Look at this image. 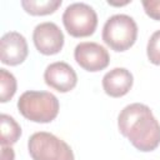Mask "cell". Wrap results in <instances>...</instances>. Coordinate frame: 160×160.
Segmentation results:
<instances>
[{
    "mask_svg": "<svg viewBox=\"0 0 160 160\" xmlns=\"http://www.w3.org/2000/svg\"><path fill=\"white\" fill-rule=\"evenodd\" d=\"M0 142L1 146H11L14 145L21 136V128L16 122V120L8 115L1 114L0 116Z\"/></svg>",
    "mask_w": 160,
    "mask_h": 160,
    "instance_id": "11",
    "label": "cell"
},
{
    "mask_svg": "<svg viewBox=\"0 0 160 160\" xmlns=\"http://www.w3.org/2000/svg\"><path fill=\"white\" fill-rule=\"evenodd\" d=\"M28 150L32 160H75L71 148L46 131L34 132L28 140Z\"/></svg>",
    "mask_w": 160,
    "mask_h": 160,
    "instance_id": "4",
    "label": "cell"
},
{
    "mask_svg": "<svg viewBox=\"0 0 160 160\" xmlns=\"http://www.w3.org/2000/svg\"><path fill=\"white\" fill-rule=\"evenodd\" d=\"M18 82L15 76L6 69H0V101L8 102L16 92Z\"/></svg>",
    "mask_w": 160,
    "mask_h": 160,
    "instance_id": "13",
    "label": "cell"
},
{
    "mask_svg": "<svg viewBox=\"0 0 160 160\" xmlns=\"http://www.w3.org/2000/svg\"><path fill=\"white\" fill-rule=\"evenodd\" d=\"M0 160H15V152L11 146H1Z\"/></svg>",
    "mask_w": 160,
    "mask_h": 160,
    "instance_id": "16",
    "label": "cell"
},
{
    "mask_svg": "<svg viewBox=\"0 0 160 160\" xmlns=\"http://www.w3.org/2000/svg\"><path fill=\"white\" fill-rule=\"evenodd\" d=\"M118 128L139 151L149 152L160 145V124L145 104L126 105L119 112Z\"/></svg>",
    "mask_w": 160,
    "mask_h": 160,
    "instance_id": "1",
    "label": "cell"
},
{
    "mask_svg": "<svg viewBox=\"0 0 160 160\" xmlns=\"http://www.w3.org/2000/svg\"><path fill=\"white\" fill-rule=\"evenodd\" d=\"M146 55L151 64L160 66V30L151 34L146 45Z\"/></svg>",
    "mask_w": 160,
    "mask_h": 160,
    "instance_id": "14",
    "label": "cell"
},
{
    "mask_svg": "<svg viewBox=\"0 0 160 160\" xmlns=\"http://www.w3.org/2000/svg\"><path fill=\"white\" fill-rule=\"evenodd\" d=\"M29 54L26 39L18 31H9L0 39V60L5 65L16 66L25 61Z\"/></svg>",
    "mask_w": 160,
    "mask_h": 160,
    "instance_id": "8",
    "label": "cell"
},
{
    "mask_svg": "<svg viewBox=\"0 0 160 160\" xmlns=\"http://www.w3.org/2000/svg\"><path fill=\"white\" fill-rule=\"evenodd\" d=\"M74 59L80 68L89 72L101 71L108 68L110 55L108 50L94 41H84L75 46Z\"/></svg>",
    "mask_w": 160,
    "mask_h": 160,
    "instance_id": "6",
    "label": "cell"
},
{
    "mask_svg": "<svg viewBox=\"0 0 160 160\" xmlns=\"http://www.w3.org/2000/svg\"><path fill=\"white\" fill-rule=\"evenodd\" d=\"M62 24L70 36L86 38L95 32L98 15L90 5L85 2H74L64 10Z\"/></svg>",
    "mask_w": 160,
    "mask_h": 160,
    "instance_id": "5",
    "label": "cell"
},
{
    "mask_svg": "<svg viewBox=\"0 0 160 160\" xmlns=\"http://www.w3.org/2000/svg\"><path fill=\"white\" fill-rule=\"evenodd\" d=\"M44 80L51 89L59 92H69L76 86L78 75L68 62L55 61L46 66L44 71Z\"/></svg>",
    "mask_w": 160,
    "mask_h": 160,
    "instance_id": "9",
    "label": "cell"
},
{
    "mask_svg": "<svg viewBox=\"0 0 160 160\" xmlns=\"http://www.w3.org/2000/svg\"><path fill=\"white\" fill-rule=\"evenodd\" d=\"M142 8L149 18L160 21V0H144Z\"/></svg>",
    "mask_w": 160,
    "mask_h": 160,
    "instance_id": "15",
    "label": "cell"
},
{
    "mask_svg": "<svg viewBox=\"0 0 160 160\" xmlns=\"http://www.w3.org/2000/svg\"><path fill=\"white\" fill-rule=\"evenodd\" d=\"M134 84L132 74L125 68H114L102 78V89L111 98H121L126 95Z\"/></svg>",
    "mask_w": 160,
    "mask_h": 160,
    "instance_id": "10",
    "label": "cell"
},
{
    "mask_svg": "<svg viewBox=\"0 0 160 160\" xmlns=\"http://www.w3.org/2000/svg\"><path fill=\"white\" fill-rule=\"evenodd\" d=\"M32 41L36 50L42 55L59 54L64 46V34L52 21L40 22L32 31Z\"/></svg>",
    "mask_w": 160,
    "mask_h": 160,
    "instance_id": "7",
    "label": "cell"
},
{
    "mask_svg": "<svg viewBox=\"0 0 160 160\" xmlns=\"http://www.w3.org/2000/svg\"><path fill=\"white\" fill-rule=\"evenodd\" d=\"M58 98L49 91L28 90L18 100L19 112L28 120L39 124L51 122L59 114Z\"/></svg>",
    "mask_w": 160,
    "mask_h": 160,
    "instance_id": "2",
    "label": "cell"
},
{
    "mask_svg": "<svg viewBox=\"0 0 160 160\" xmlns=\"http://www.w3.org/2000/svg\"><path fill=\"white\" fill-rule=\"evenodd\" d=\"M61 0H22V9L34 16L50 15L61 6Z\"/></svg>",
    "mask_w": 160,
    "mask_h": 160,
    "instance_id": "12",
    "label": "cell"
},
{
    "mask_svg": "<svg viewBox=\"0 0 160 160\" xmlns=\"http://www.w3.org/2000/svg\"><path fill=\"white\" fill-rule=\"evenodd\" d=\"M102 41L114 51L122 52L130 49L138 39V25L126 14L110 16L102 28Z\"/></svg>",
    "mask_w": 160,
    "mask_h": 160,
    "instance_id": "3",
    "label": "cell"
}]
</instances>
